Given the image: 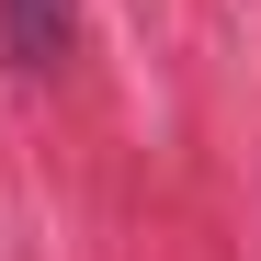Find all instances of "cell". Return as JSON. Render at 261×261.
<instances>
[{"mask_svg": "<svg viewBox=\"0 0 261 261\" xmlns=\"http://www.w3.org/2000/svg\"><path fill=\"white\" fill-rule=\"evenodd\" d=\"M0 34H12V57H57L68 46V0H0Z\"/></svg>", "mask_w": 261, "mask_h": 261, "instance_id": "6da1fadb", "label": "cell"}]
</instances>
